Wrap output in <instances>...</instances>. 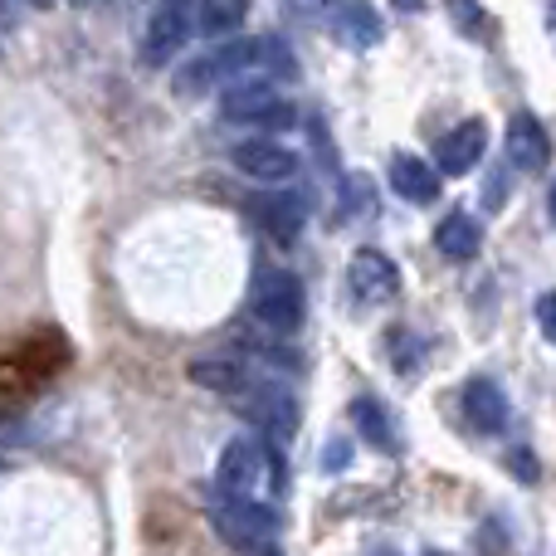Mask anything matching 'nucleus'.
I'll use <instances>...</instances> for the list:
<instances>
[{"label": "nucleus", "instance_id": "f257e3e1", "mask_svg": "<svg viewBox=\"0 0 556 556\" xmlns=\"http://www.w3.org/2000/svg\"><path fill=\"white\" fill-rule=\"evenodd\" d=\"M254 68H260V74L269 68V74L288 78L293 74V54H288V45L274 35L230 39L225 49H211V54H201V59H186V68L172 78V88L181 103H195V98L215 93L220 84H230V78H240V74H254Z\"/></svg>", "mask_w": 556, "mask_h": 556}, {"label": "nucleus", "instance_id": "f03ea898", "mask_svg": "<svg viewBox=\"0 0 556 556\" xmlns=\"http://www.w3.org/2000/svg\"><path fill=\"white\" fill-rule=\"evenodd\" d=\"M215 489L230 498H250V503H274L283 493V454L274 450L269 434H235L220 450L215 464Z\"/></svg>", "mask_w": 556, "mask_h": 556}, {"label": "nucleus", "instance_id": "7ed1b4c3", "mask_svg": "<svg viewBox=\"0 0 556 556\" xmlns=\"http://www.w3.org/2000/svg\"><path fill=\"white\" fill-rule=\"evenodd\" d=\"M211 528L220 532V542H230L244 556H278V518L269 503L230 498L215 489L211 498Z\"/></svg>", "mask_w": 556, "mask_h": 556}, {"label": "nucleus", "instance_id": "20e7f679", "mask_svg": "<svg viewBox=\"0 0 556 556\" xmlns=\"http://www.w3.org/2000/svg\"><path fill=\"white\" fill-rule=\"evenodd\" d=\"M220 113H225V123L254 127V132H283V127L298 123V108L288 103V98L278 93L274 84H264V78H260V84H235V88H225Z\"/></svg>", "mask_w": 556, "mask_h": 556}, {"label": "nucleus", "instance_id": "39448f33", "mask_svg": "<svg viewBox=\"0 0 556 556\" xmlns=\"http://www.w3.org/2000/svg\"><path fill=\"white\" fill-rule=\"evenodd\" d=\"M250 313L264 332L293 337L298 327H303V283H298L288 269H264L260 278H254Z\"/></svg>", "mask_w": 556, "mask_h": 556}, {"label": "nucleus", "instance_id": "423d86ee", "mask_svg": "<svg viewBox=\"0 0 556 556\" xmlns=\"http://www.w3.org/2000/svg\"><path fill=\"white\" fill-rule=\"evenodd\" d=\"M235 405H240L244 420H254L269 440H288V434L298 430V401L288 386H278L274 376H250L244 381L240 395H230Z\"/></svg>", "mask_w": 556, "mask_h": 556}, {"label": "nucleus", "instance_id": "0eeeda50", "mask_svg": "<svg viewBox=\"0 0 556 556\" xmlns=\"http://www.w3.org/2000/svg\"><path fill=\"white\" fill-rule=\"evenodd\" d=\"M346 288H352V298L362 307H381L401 293V269L381 250H356L352 264H346Z\"/></svg>", "mask_w": 556, "mask_h": 556}, {"label": "nucleus", "instance_id": "6e6552de", "mask_svg": "<svg viewBox=\"0 0 556 556\" xmlns=\"http://www.w3.org/2000/svg\"><path fill=\"white\" fill-rule=\"evenodd\" d=\"M230 162L240 166V176H250V181H260V186H288L298 176V156L288 152L283 142H274V137H250V142H240L230 152Z\"/></svg>", "mask_w": 556, "mask_h": 556}, {"label": "nucleus", "instance_id": "1a4fd4ad", "mask_svg": "<svg viewBox=\"0 0 556 556\" xmlns=\"http://www.w3.org/2000/svg\"><path fill=\"white\" fill-rule=\"evenodd\" d=\"M186 35H191V25H186V10H181V5H162L152 20H147L142 64H147V68H166V64H172V59L186 49Z\"/></svg>", "mask_w": 556, "mask_h": 556}, {"label": "nucleus", "instance_id": "9d476101", "mask_svg": "<svg viewBox=\"0 0 556 556\" xmlns=\"http://www.w3.org/2000/svg\"><path fill=\"white\" fill-rule=\"evenodd\" d=\"M483 147H489V127L479 123V117H469V123L450 127V132L440 137V147H434V166H440V176H464L479 166Z\"/></svg>", "mask_w": 556, "mask_h": 556}, {"label": "nucleus", "instance_id": "9b49d317", "mask_svg": "<svg viewBox=\"0 0 556 556\" xmlns=\"http://www.w3.org/2000/svg\"><path fill=\"white\" fill-rule=\"evenodd\" d=\"M503 147H508V162L518 172H542L552 162V142L547 127L538 123V113H513L508 132H503Z\"/></svg>", "mask_w": 556, "mask_h": 556}, {"label": "nucleus", "instance_id": "f8f14e48", "mask_svg": "<svg viewBox=\"0 0 556 556\" xmlns=\"http://www.w3.org/2000/svg\"><path fill=\"white\" fill-rule=\"evenodd\" d=\"M440 166L434 162H425V156H410V152H401L391 162V186H395V195L401 201H410V205H434L440 201Z\"/></svg>", "mask_w": 556, "mask_h": 556}, {"label": "nucleus", "instance_id": "ddd939ff", "mask_svg": "<svg viewBox=\"0 0 556 556\" xmlns=\"http://www.w3.org/2000/svg\"><path fill=\"white\" fill-rule=\"evenodd\" d=\"M464 415H469L473 430L498 434L503 425H508V395L498 391V381H489V376H473V381L464 386Z\"/></svg>", "mask_w": 556, "mask_h": 556}, {"label": "nucleus", "instance_id": "4468645a", "mask_svg": "<svg viewBox=\"0 0 556 556\" xmlns=\"http://www.w3.org/2000/svg\"><path fill=\"white\" fill-rule=\"evenodd\" d=\"M434 250H440L450 264L479 260V250H483L479 220H473V215H464V211H450V215L440 220V230H434Z\"/></svg>", "mask_w": 556, "mask_h": 556}, {"label": "nucleus", "instance_id": "2eb2a0df", "mask_svg": "<svg viewBox=\"0 0 556 556\" xmlns=\"http://www.w3.org/2000/svg\"><path fill=\"white\" fill-rule=\"evenodd\" d=\"M332 35L342 39V45H376L381 39V20L371 15V5H362V0H346V5H332Z\"/></svg>", "mask_w": 556, "mask_h": 556}, {"label": "nucleus", "instance_id": "dca6fc26", "mask_svg": "<svg viewBox=\"0 0 556 556\" xmlns=\"http://www.w3.org/2000/svg\"><path fill=\"white\" fill-rule=\"evenodd\" d=\"M191 381L215 395H240L250 371L240 362H225V356H201V362H191Z\"/></svg>", "mask_w": 556, "mask_h": 556}, {"label": "nucleus", "instance_id": "f3484780", "mask_svg": "<svg viewBox=\"0 0 556 556\" xmlns=\"http://www.w3.org/2000/svg\"><path fill=\"white\" fill-rule=\"evenodd\" d=\"M244 20H250V0H201V5H195V25L211 39L235 35Z\"/></svg>", "mask_w": 556, "mask_h": 556}, {"label": "nucleus", "instance_id": "a211bd4d", "mask_svg": "<svg viewBox=\"0 0 556 556\" xmlns=\"http://www.w3.org/2000/svg\"><path fill=\"white\" fill-rule=\"evenodd\" d=\"M352 425L366 434L371 444H381V450H401V434H395V425H391V415H386V405L381 401H352Z\"/></svg>", "mask_w": 556, "mask_h": 556}, {"label": "nucleus", "instance_id": "6ab92c4d", "mask_svg": "<svg viewBox=\"0 0 556 556\" xmlns=\"http://www.w3.org/2000/svg\"><path fill=\"white\" fill-rule=\"evenodd\" d=\"M260 225H269L278 240H293L303 230V201L293 195H278V201H260Z\"/></svg>", "mask_w": 556, "mask_h": 556}, {"label": "nucleus", "instance_id": "aec40b11", "mask_svg": "<svg viewBox=\"0 0 556 556\" xmlns=\"http://www.w3.org/2000/svg\"><path fill=\"white\" fill-rule=\"evenodd\" d=\"M391 356H395V371H401V376H415V371H420V362H425L420 337L405 332V327H395V332H391Z\"/></svg>", "mask_w": 556, "mask_h": 556}, {"label": "nucleus", "instance_id": "412c9836", "mask_svg": "<svg viewBox=\"0 0 556 556\" xmlns=\"http://www.w3.org/2000/svg\"><path fill=\"white\" fill-rule=\"evenodd\" d=\"M450 15H454V29H464L469 39L489 35V29H483V20H489V15H483L479 0H450Z\"/></svg>", "mask_w": 556, "mask_h": 556}, {"label": "nucleus", "instance_id": "4be33fe9", "mask_svg": "<svg viewBox=\"0 0 556 556\" xmlns=\"http://www.w3.org/2000/svg\"><path fill=\"white\" fill-rule=\"evenodd\" d=\"M538 327H542V337L556 346V288L538 298Z\"/></svg>", "mask_w": 556, "mask_h": 556}, {"label": "nucleus", "instance_id": "5701e85b", "mask_svg": "<svg viewBox=\"0 0 556 556\" xmlns=\"http://www.w3.org/2000/svg\"><path fill=\"white\" fill-rule=\"evenodd\" d=\"M508 469L518 473L522 483H538V459H532L528 450H508Z\"/></svg>", "mask_w": 556, "mask_h": 556}, {"label": "nucleus", "instance_id": "b1692460", "mask_svg": "<svg viewBox=\"0 0 556 556\" xmlns=\"http://www.w3.org/2000/svg\"><path fill=\"white\" fill-rule=\"evenodd\" d=\"M346 464H352V440H327L323 469H346Z\"/></svg>", "mask_w": 556, "mask_h": 556}, {"label": "nucleus", "instance_id": "393cba45", "mask_svg": "<svg viewBox=\"0 0 556 556\" xmlns=\"http://www.w3.org/2000/svg\"><path fill=\"white\" fill-rule=\"evenodd\" d=\"M508 201V181H503V172H493V181L483 186V205H503Z\"/></svg>", "mask_w": 556, "mask_h": 556}, {"label": "nucleus", "instance_id": "a878e982", "mask_svg": "<svg viewBox=\"0 0 556 556\" xmlns=\"http://www.w3.org/2000/svg\"><path fill=\"white\" fill-rule=\"evenodd\" d=\"M391 5H395V10H401V15H410V10H420V5H425V0H391Z\"/></svg>", "mask_w": 556, "mask_h": 556}, {"label": "nucleus", "instance_id": "bb28decb", "mask_svg": "<svg viewBox=\"0 0 556 556\" xmlns=\"http://www.w3.org/2000/svg\"><path fill=\"white\" fill-rule=\"evenodd\" d=\"M547 35H552V45H556V0L547 5Z\"/></svg>", "mask_w": 556, "mask_h": 556}, {"label": "nucleus", "instance_id": "cd10ccee", "mask_svg": "<svg viewBox=\"0 0 556 556\" xmlns=\"http://www.w3.org/2000/svg\"><path fill=\"white\" fill-rule=\"evenodd\" d=\"M25 5H35V10H49V5H54V0H25Z\"/></svg>", "mask_w": 556, "mask_h": 556}, {"label": "nucleus", "instance_id": "c85d7f7f", "mask_svg": "<svg viewBox=\"0 0 556 556\" xmlns=\"http://www.w3.org/2000/svg\"><path fill=\"white\" fill-rule=\"evenodd\" d=\"M547 211H552V220H556V186H552V201H547Z\"/></svg>", "mask_w": 556, "mask_h": 556}, {"label": "nucleus", "instance_id": "c756f323", "mask_svg": "<svg viewBox=\"0 0 556 556\" xmlns=\"http://www.w3.org/2000/svg\"><path fill=\"white\" fill-rule=\"evenodd\" d=\"M68 5H88V0H68Z\"/></svg>", "mask_w": 556, "mask_h": 556}]
</instances>
